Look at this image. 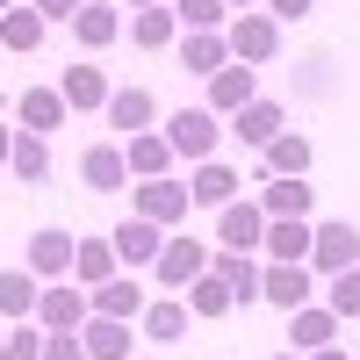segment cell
I'll list each match as a JSON object with an SVG mask.
<instances>
[{
    "label": "cell",
    "instance_id": "obj_1",
    "mask_svg": "<svg viewBox=\"0 0 360 360\" xmlns=\"http://www.w3.org/2000/svg\"><path fill=\"white\" fill-rule=\"evenodd\" d=\"M166 144H173V159L209 166V159H217V144H224V123H217L209 108H173V115H166Z\"/></svg>",
    "mask_w": 360,
    "mask_h": 360
},
{
    "label": "cell",
    "instance_id": "obj_2",
    "mask_svg": "<svg viewBox=\"0 0 360 360\" xmlns=\"http://www.w3.org/2000/svg\"><path fill=\"white\" fill-rule=\"evenodd\" d=\"M188 209H195V195L180 188V180H137V188H130V217H144V224H159V231H173V224H188Z\"/></svg>",
    "mask_w": 360,
    "mask_h": 360
},
{
    "label": "cell",
    "instance_id": "obj_3",
    "mask_svg": "<svg viewBox=\"0 0 360 360\" xmlns=\"http://www.w3.org/2000/svg\"><path fill=\"white\" fill-rule=\"evenodd\" d=\"M72 252H79V238H72V231H58V224H44V231H29L22 266H29L37 281H72Z\"/></svg>",
    "mask_w": 360,
    "mask_h": 360
},
{
    "label": "cell",
    "instance_id": "obj_4",
    "mask_svg": "<svg viewBox=\"0 0 360 360\" xmlns=\"http://www.w3.org/2000/svg\"><path fill=\"white\" fill-rule=\"evenodd\" d=\"M224 44H231L238 65H266V58L281 51V22H274V15H231Z\"/></svg>",
    "mask_w": 360,
    "mask_h": 360
},
{
    "label": "cell",
    "instance_id": "obj_5",
    "mask_svg": "<svg viewBox=\"0 0 360 360\" xmlns=\"http://www.w3.org/2000/svg\"><path fill=\"white\" fill-rule=\"evenodd\" d=\"M209 259H217V252H209V245H202L195 231H173V238H166V252H159V266H152V274H159L166 288H188V281H202V274H209Z\"/></svg>",
    "mask_w": 360,
    "mask_h": 360
},
{
    "label": "cell",
    "instance_id": "obj_6",
    "mask_svg": "<svg viewBox=\"0 0 360 360\" xmlns=\"http://www.w3.org/2000/svg\"><path fill=\"white\" fill-rule=\"evenodd\" d=\"M310 245H317V224L310 217H266L259 252L274 259V266H310Z\"/></svg>",
    "mask_w": 360,
    "mask_h": 360
},
{
    "label": "cell",
    "instance_id": "obj_7",
    "mask_svg": "<svg viewBox=\"0 0 360 360\" xmlns=\"http://www.w3.org/2000/svg\"><path fill=\"white\" fill-rule=\"evenodd\" d=\"M86 317H94V303H86L79 281H44V295H37V324L44 332H79Z\"/></svg>",
    "mask_w": 360,
    "mask_h": 360
},
{
    "label": "cell",
    "instance_id": "obj_8",
    "mask_svg": "<svg viewBox=\"0 0 360 360\" xmlns=\"http://www.w3.org/2000/svg\"><path fill=\"white\" fill-rule=\"evenodd\" d=\"M166 238H173V231H159V224H144V217H123V224L108 231V245H115V259H123L130 274H137V266H159V252H166Z\"/></svg>",
    "mask_w": 360,
    "mask_h": 360
},
{
    "label": "cell",
    "instance_id": "obj_9",
    "mask_svg": "<svg viewBox=\"0 0 360 360\" xmlns=\"http://www.w3.org/2000/svg\"><path fill=\"white\" fill-rule=\"evenodd\" d=\"M324 346H339V310L332 303L288 310V353H324Z\"/></svg>",
    "mask_w": 360,
    "mask_h": 360
},
{
    "label": "cell",
    "instance_id": "obj_10",
    "mask_svg": "<svg viewBox=\"0 0 360 360\" xmlns=\"http://www.w3.org/2000/svg\"><path fill=\"white\" fill-rule=\"evenodd\" d=\"M310 137L303 130H281L274 144H266V152H259V180H310Z\"/></svg>",
    "mask_w": 360,
    "mask_h": 360
},
{
    "label": "cell",
    "instance_id": "obj_11",
    "mask_svg": "<svg viewBox=\"0 0 360 360\" xmlns=\"http://www.w3.org/2000/svg\"><path fill=\"white\" fill-rule=\"evenodd\" d=\"M346 266H360V231L353 224H317L310 274H346Z\"/></svg>",
    "mask_w": 360,
    "mask_h": 360
},
{
    "label": "cell",
    "instance_id": "obj_12",
    "mask_svg": "<svg viewBox=\"0 0 360 360\" xmlns=\"http://www.w3.org/2000/svg\"><path fill=\"white\" fill-rule=\"evenodd\" d=\"M259 238H266V209H259V202H231V209H217V245H231V252H259Z\"/></svg>",
    "mask_w": 360,
    "mask_h": 360
},
{
    "label": "cell",
    "instance_id": "obj_13",
    "mask_svg": "<svg viewBox=\"0 0 360 360\" xmlns=\"http://www.w3.org/2000/svg\"><path fill=\"white\" fill-rule=\"evenodd\" d=\"M252 101H259V72L231 58V65L209 79V115H238V108H252Z\"/></svg>",
    "mask_w": 360,
    "mask_h": 360
},
{
    "label": "cell",
    "instance_id": "obj_14",
    "mask_svg": "<svg viewBox=\"0 0 360 360\" xmlns=\"http://www.w3.org/2000/svg\"><path fill=\"white\" fill-rule=\"evenodd\" d=\"M79 180H86L94 195H123V188H130V159H123V144H86Z\"/></svg>",
    "mask_w": 360,
    "mask_h": 360
},
{
    "label": "cell",
    "instance_id": "obj_15",
    "mask_svg": "<svg viewBox=\"0 0 360 360\" xmlns=\"http://www.w3.org/2000/svg\"><path fill=\"white\" fill-rule=\"evenodd\" d=\"M65 94L58 86H29V94L15 101V130H37V137H51V130H65Z\"/></svg>",
    "mask_w": 360,
    "mask_h": 360
},
{
    "label": "cell",
    "instance_id": "obj_16",
    "mask_svg": "<svg viewBox=\"0 0 360 360\" xmlns=\"http://www.w3.org/2000/svg\"><path fill=\"white\" fill-rule=\"evenodd\" d=\"M101 115H108V130H123V137H144V130L159 123V101L144 94V86H115Z\"/></svg>",
    "mask_w": 360,
    "mask_h": 360
},
{
    "label": "cell",
    "instance_id": "obj_17",
    "mask_svg": "<svg viewBox=\"0 0 360 360\" xmlns=\"http://www.w3.org/2000/svg\"><path fill=\"white\" fill-rule=\"evenodd\" d=\"M86 303H94V317H115V324H137V317H144V303H152V295L137 288V274H115V281H101L94 295H86Z\"/></svg>",
    "mask_w": 360,
    "mask_h": 360
},
{
    "label": "cell",
    "instance_id": "obj_18",
    "mask_svg": "<svg viewBox=\"0 0 360 360\" xmlns=\"http://www.w3.org/2000/svg\"><path fill=\"white\" fill-rule=\"evenodd\" d=\"M281 130H288L281 101H252V108H238V115H231V137H238V144H252V152H266Z\"/></svg>",
    "mask_w": 360,
    "mask_h": 360
},
{
    "label": "cell",
    "instance_id": "obj_19",
    "mask_svg": "<svg viewBox=\"0 0 360 360\" xmlns=\"http://www.w3.org/2000/svg\"><path fill=\"white\" fill-rule=\"evenodd\" d=\"M209 274H224V288L238 295V303H259V288H266V266L252 259V252H217V259H209Z\"/></svg>",
    "mask_w": 360,
    "mask_h": 360
},
{
    "label": "cell",
    "instance_id": "obj_20",
    "mask_svg": "<svg viewBox=\"0 0 360 360\" xmlns=\"http://www.w3.org/2000/svg\"><path fill=\"white\" fill-rule=\"evenodd\" d=\"M58 94H65V108L72 115H86V108H108V72L101 65H65V79H58Z\"/></svg>",
    "mask_w": 360,
    "mask_h": 360
},
{
    "label": "cell",
    "instance_id": "obj_21",
    "mask_svg": "<svg viewBox=\"0 0 360 360\" xmlns=\"http://www.w3.org/2000/svg\"><path fill=\"white\" fill-rule=\"evenodd\" d=\"M180 65H188V72H202V79H217V72L231 65L224 29H188V37H180Z\"/></svg>",
    "mask_w": 360,
    "mask_h": 360
},
{
    "label": "cell",
    "instance_id": "obj_22",
    "mask_svg": "<svg viewBox=\"0 0 360 360\" xmlns=\"http://www.w3.org/2000/svg\"><path fill=\"white\" fill-rule=\"evenodd\" d=\"M115 274H123V259H115L108 238H79V252H72V281L94 295V288H101V281H115Z\"/></svg>",
    "mask_w": 360,
    "mask_h": 360
},
{
    "label": "cell",
    "instance_id": "obj_23",
    "mask_svg": "<svg viewBox=\"0 0 360 360\" xmlns=\"http://www.w3.org/2000/svg\"><path fill=\"white\" fill-rule=\"evenodd\" d=\"M238 188H245V180H238L231 166H217V159L188 173V195H195V209H231V202H238Z\"/></svg>",
    "mask_w": 360,
    "mask_h": 360
},
{
    "label": "cell",
    "instance_id": "obj_24",
    "mask_svg": "<svg viewBox=\"0 0 360 360\" xmlns=\"http://www.w3.org/2000/svg\"><path fill=\"white\" fill-rule=\"evenodd\" d=\"M123 159H130V173H137V180H173V144H166V130L130 137V144H123Z\"/></svg>",
    "mask_w": 360,
    "mask_h": 360
},
{
    "label": "cell",
    "instance_id": "obj_25",
    "mask_svg": "<svg viewBox=\"0 0 360 360\" xmlns=\"http://www.w3.org/2000/svg\"><path fill=\"white\" fill-rule=\"evenodd\" d=\"M37 295H44V281L29 274V266H8V274H0V317L29 324V317H37Z\"/></svg>",
    "mask_w": 360,
    "mask_h": 360
},
{
    "label": "cell",
    "instance_id": "obj_26",
    "mask_svg": "<svg viewBox=\"0 0 360 360\" xmlns=\"http://www.w3.org/2000/svg\"><path fill=\"white\" fill-rule=\"evenodd\" d=\"M8 166H15V180H22V188H44V180H51V137H37V130H15V152H8Z\"/></svg>",
    "mask_w": 360,
    "mask_h": 360
},
{
    "label": "cell",
    "instance_id": "obj_27",
    "mask_svg": "<svg viewBox=\"0 0 360 360\" xmlns=\"http://www.w3.org/2000/svg\"><path fill=\"white\" fill-rule=\"evenodd\" d=\"M259 209H266V217H310L317 188H310V180H259Z\"/></svg>",
    "mask_w": 360,
    "mask_h": 360
},
{
    "label": "cell",
    "instance_id": "obj_28",
    "mask_svg": "<svg viewBox=\"0 0 360 360\" xmlns=\"http://www.w3.org/2000/svg\"><path fill=\"white\" fill-rule=\"evenodd\" d=\"M310 288H317V274H310V266H266V303H281V310H303L310 303Z\"/></svg>",
    "mask_w": 360,
    "mask_h": 360
},
{
    "label": "cell",
    "instance_id": "obj_29",
    "mask_svg": "<svg viewBox=\"0 0 360 360\" xmlns=\"http://www.w3.org/2000/svg\"><path fill=\"white\" fill-rule=\"evenodd\" d=\"M72 37H79L86 51H108L115 37H123V15H115L108 0H86V8H79V22H72Z\"/></svg>",
    "mask_w": 360,
    "mask_h": 360
},
{
    "label": "cell",
    "instance_id": "obj_30",
    "mask_svg": "<svg viewBox=\"0 0 360 360\" xmlns=\"http://www.w3.org/2000/svg\"><path fill=\"white\" fill-rule=\"evenodd\" d=\"M79 339H86V360H130V324L115 317H86Z\"/></svg>",
    "mask_w": 360,
    "mask_h": 360
},
{
    "label": "cell",
    "instance_id": "obj_31",
    "mask_svg": "<svg viewBox=\"0 0 360 360\" xmlns=\"http://www.w3.org/2000/svg\"><path fill=\"white\" fill-rule=\"evenodd\" d=\"M44 29H51V22H44L37 8H8V15H0V44H8L15 58H29V51H44Z\"/></svg>",
    "mask_w": 360,
    "mask_h": 360
},
{
    "label": "cell",
    "instance_id": "obj_32",
    "mask_svg": "<svg viewBox=\"0 0 360 360\" xmlns=\"http://www.w3.org/2000/svg\"><path fill=\"white\" fill-rule=\"evenodd\" d=\"M180 37V15L173 8H144V15H130V44L137 51H166Z\"/></svg>",
    "mask_w": 360,
    "mask_h": 360
},
{
    "label": "cell",
    "instance_id": "obj_33",
    "mask_svg": "<svg viewBox=\"0 0 360 360\" xmlns=\"http://www.w3.org/2000/svg\"><path fill=\"white\" fill-rule=\"evenodd\" d=\"M144 339H152V346H173L180 332H188V303H144Z\"/></svg>",
    "mask_w": 360,
    "mask_h": 360
},
{
    "label": "cell",
    "instance_id": "obj_34",
    "mask_svg": "<svg viewBox=\"0 0 360 360\" xmlns=\"http://www.w3.org/2000/svg\"><path fill=\"white\" fill-rule=\"evenodd\" d=\"M188 310H195V317H231L238 295L224 288V274H202V281H188Z\"/></svg>",
    "mask_w": 360,
    "mask_h": 360
},
{
    "label": "cell",
    "instance_id": "obj_35",
    "mask_svg": "<svg viewBox=\"0 0 360 360\" xmlns=\"http://www.w3.org/2000/svg\"><path fill=\"white\" fill-rule=\"evenodd\" d=\"M0 360H44V324L29 317V324H8L0 332Z\"/></svg>",
    "mask_w": 360,
    "mask_h": 360
},
{
    "label": "cell",
    "instance_id": "obj_36",
    "mask_svg": "<svg viewBox=\"0 0 360 360\" xmlns=\"http://www.w3.org/2000/svg\"><path fill=\"white\" fill-rule=\"evenodd\" d=\"M173 15L188 22V29H231V8H224V0H173Z\"/></svg>",
    "mask_w": 360,
    "mask_h": 360
},
{
    "label": "cell",
    "instance_id": "obj_37",
    "mask_svg": "<svg viewBox=\"0 0 360 360\" xmlns=\"http://www.w3.org/2000/svg\"><path fill=\"white\" fill-rule=\"evenodd\" d=\"M324 303L339 310V324H346V317H360V266H346V274H332V295H324Z\"/></svg>",
    "mask_w": 360,
    "mask_h": 360
},
{
    "label": "cell",
    "instance_id": "obj_38",
    "mask_svg": "<svg viewBox=\"0 0 360 360\" xmlns=\"http://www.w3.org/2000/svg\"><path fill=\"white\" fill-rule=\"evenodd\" d=\"M44 360H86V339L79 332H44Z\"/></svg>",
    "mask_w": 360,
    "mask_h": 360
},
{
    "label": "cell",
    "instance_id": "obj_39",
    "mask_svg": "<svg viewBox=\"0 0 360 360\" xmlns=\"http://www.w3.org/2000/svg\"><path fill=\"white\" fill-rule=\"evenodd\" d=\"M29 8H37L44 22H79V8H86V0H29Z\"/></svg>",
    "mask_w": 360,
    "mask_h": 360
},
{
    "label": "cell",
    "instance_id": "obj_40",
    "mask_svg": "<svg viewBox=\"0 0 360 360\" xmlns=\"http://www.w3.org/2000/svg\"><path fill=\"white\" fill-rule=\"evenodd\" d=\"M317 8V0H266V15H274V22H303Z\"/></svg>",
    "mask_w": 360,
    "mask_h": 360
},
{
    "label": "cell",
    "instance_id": "obj_41",
    "mask_svg": "<svg viewBox=\"0 0 360 360\" xmlns=\"http://www.w3.org/2000/svg\"><path fill=\"white\" fill-rule=\"evenodd\" d=\"M8 152H15V130H8V123H0V166H8Z\"/></svg>",
    "mask_w": 360,
    "mask_h": 360
},
{
    "label": "cell",
    "instance_id": "obj_42",
    "mask_svg": "<svg viewBox=\"0 0 360 360\" xmlns=\"http://www.w3.org/2000/svg\"><path fill=\"white\" fill-rule=\"evenodd\" d=\"M224 8H231V15H259V0H224Z\"/></svg>",
    "mask_w": 360,
    "mask_h": 360
},
{
    "label": "cell",
    "instance_id": "obj_43",
    "mask_svg": "<svg viewBox=\"0 0 360 360\" xmlns=\"http://www.w3.org/2000/svg\"><path fill=\"white\" fill-rule=\"evenodd\" d=\"M310 360H353V353H346V346H324V353H310Z\"/></svg>",
    "mask_w": 360,
    "mask_h": 360
},
{
    "label": "cell",
    "instance_id": "obj_44",
    "mask_svg": "<svg viewBox=\"0 0 360 360\" xmlns=\"http://www.w3.org/2000/svg\"><path fill=\"white\" fill-rule=\"evenodd\" d=\"M123 8H130V15H144V8H166V0H123Z\"/></svg>",
    "mask_w": 360,
    "mask_h": 360
},
{
    "label": "cell",
    "instance_id": "obj_45",
    "mask_svg": "<svg viewBox=\"0 0 360 360\" xmlns=\"http://www.w3.org/2000/svg\"><path fill=\"white\" fill-rule=\"evenodd\" d=\"M8 8H15V0H0V15H8Z\"/></svg>",
    "mask_w": 360,
    "mask_h": 360
},
{
    "label": "cell",
    "instance_id": "obj_46",
    "mask_svg": "<svg viewBox=\"0 0 360 360\" xmlns=\"http://www.w3.org/2000/svg\"><path fill=\"white\" fill-rule=\"evenodd\" d=\"M288 360H303V353H288Z\"/></svg>",
    "mask_w": 360,
    "mask_h": 360
}]
</instances>
